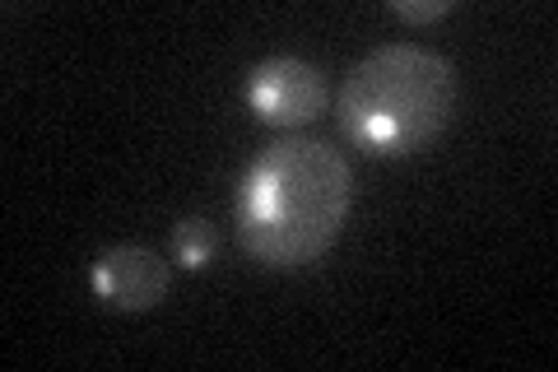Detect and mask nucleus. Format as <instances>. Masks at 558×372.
<instances>
[{"instance_id":"7ed1b4c3","label":"nucleus","mask_w":558,"mask_h":372,"mask_svg":"<svg viewBox=\"0 0 558 372\" xmlns=\"http://www.w3.org/2000/svg\"><path fill=\"white\" fill-rule=\"evenodd\" d=\"M242 98H247L252 117L266 121V127L303 131L326 112L330 88H326L322 65H312L303 57H266L252 65Z\"/></svg>"},{"instance_id":"20e7f679","label":"nucleus","mask_w":558,"mask_h":372,"mask_svg":"<svg viewBox=\"0 0 558 372\" xmlns=\"http://www.w3.org/2000/svg\"><path fill=\"white\" fill-rule=\"evenodd\" d=\"M89 289L98 303L112 312H149V308H159L172 289V265H168V256L154 252V247L117 242L94 256Z\"/></svg>"},{"instance_id":"f03ea898","label":"nucleus","mask_w":558,"mask_h":372,"mask_svg":"<svg viewBox=\"0 0 558 372\" xmlns=\"http://www.w3.org/2000/svg\"><path fill=\"white\" fill-rule=\"evenodd\" d=\"M457 112V65L418 43L373 47L336 94L340 135L373 158L428 149Z\"/></svg>"},{"instance_id":"423d86ee","label":"nucleus","mask_w":558,"mask_h":372,"mask_svg":"<svg viewBox=\"0 0 558 372\" xmlns=\"http://www.w3.org/2000/svg\"><path fill=\"white\" fill-rule=\"evenodd\" d=\"M396 20H405V24H438L447 20L451 10H457V0H391L387 5Z\"/></svg>"},{"instance_id":"39448f33","label":"nucleus","mask_w":558,"mask_h":372,"mask_svg":"<svg viewBox=\"0 0 558 372\" xmlns=\"http://www.w3.org/2000/svg\"><path fill=\"white\" fill-rule=\"evenodd\" d=\"M215 256H219V233L209 219L186 215L172 224V261H178L182 271H209Z\"/></svg>"},{"instance_id":"f257e3e1","label":"nucleus","mask_w":558,"mask_h":372,"mask_svg":"<svg viewBox=\"0 0 558 372\" xmlns=\"http://www.w3.org/2000/svg\"><path fill=\"white\" fill-rule=\"evenodd\" d=\"M354 205L349 158L312 135H279L233 191L238 242L266 271H303L336 247Z\"/></svg>"}]
</instances>
